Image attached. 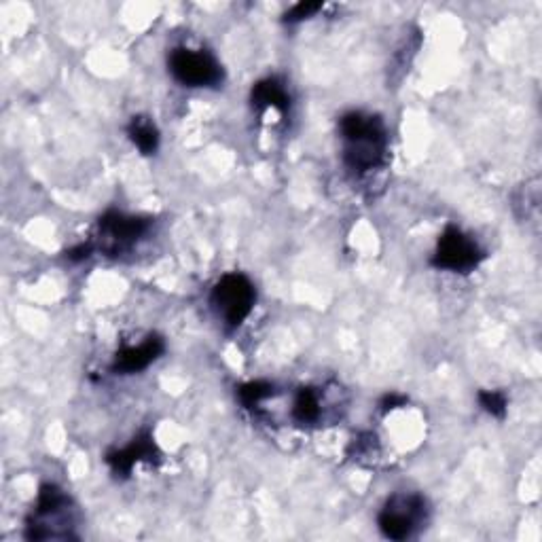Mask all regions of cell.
Returning a JSON list of instances; mask_svg holds the SVG:
<instances>
[{
  "mask_svg": "<svg viewBox=\"0 0 542 542\" xmlns=\"http://www.w3.org/2000/svg\"><path fill=\"white\" fill-rule=\"evenodd\" d=\"M343 138V164L350 172L363 176L384 166L388 153V132L382 117L352 111L339 119Z\"/></svg>",
  "mask_w": 542,
  "mask_h": 542,
  "instance_id": "obj_1",
  "label": "cell"
},
{
  "mask_svg": "<svg viewBox=\"0 0 542 542\" xmlns=\"http://www.w3.org/2000/svg\"><path fill=\"white\" fill-rule=\"evenodd\" d=\"M70 498L58 485H41L34 507L26 519V538L28 540H58V538H77L70 532Z\"/></svg>",
  "mask_w": 542,
  "mask_h": 542,
  "instance_id": "obj_2",
  "label": "cell"
},
{
  "mask_svg": "<svg viewBox=\"0 0 542 542\" xmlns=\"http://www.w3.org/2000/svg\"><path fill=\"white\" fill-rule=\"evenodd\" d=\"M210 303L229 329H238L246 322L252 307L257 303V288L248 276L233 271V274H225L214 284Z\"/></svg>",
  "mask_w": 542,
  "mask_h": 542,
  "instance_id": "obj_3",
  "label": "cell"
},
{
  "mask_svg": "<svg viewBox=\"0 0 542 542\" xmlns=\"http://www.w3.org/2000/svg\"><path fill=\"white\" fill-rule=\"evenodd\" d=\"M168 70L185 87H216L225 79L221 62L206 49H172L168 56Z\"/></svg>",
  "mask_w": 542,
  "mask_h": 542,
  "instance_id": "obj_4",
  "label": "cell"
},
{
  "mask_svg": "<svg viewBox=\"0 0 542 542\" xmlns=\"http://www.w3.org/2000/svg\"><path fill=\"white\" fill-rule=\"evenodd\" d=\"M485 261V250L466 233L454 225H449L437 242L435 255L430 265L454 274H471Z\"/></svg>",
  "mask_w": 542,
  "mask_h": 542,
  "instance_id": "obj_5",
  "label": "cell"
},
{
  "mask_svg": "<svg viewBox=\"0 0 542 542\" xmlns=\"http://www.w3.org/2000/svg\"><path fill=\"white\" fill-rule=\"evenodd\" d=\"M149 229L151 219L108 210L98 221V240L94 242V246L108 257H117L147 236Z\"/></svg>",
  "mask_w": 542,
  "mask_h": 542,
  "instance_id": "obj_6",
  "label": "cell"
},
{
  "mask_svg": "<svg viewBox=\"0 0 542 542\" xmlns=\"http://www.w3.org/2000/svg\"><path fill=\"white\" fill-rule=\"evenodd\" d=\"M428 504L420 494H394L377 515V526L390 540H407L426 519Z\"/></svg>",
  "mask_w": 542,
  "mask_h": 542,
  "instance_id": "obj_7",
  "label": "cell"
},
{
  "mask_svg": "<svg viewBox=\"0 0 542 542\" xmlns=\"http://www.w3.org/2000/svg\"><path fill=\"white\" fill-rule=\"evenodd\" d=\"M104 462L111 468L115 477L128 479L134 471V466L140 462H149V464H159L161 462V449L157 447L155 439L149 430L140 432L138 437L132 439L130 445H125L121 449H111L104 456Z\"/></svg>",
  "mask_w": 542,
  "mask_h": 542,
  "instance_id": "obj_8",
  "label": "cell"
},
{
  "mask_svg": "<svg viewBox=\"0 0 542 542\" xmlns=\"http://www.w3.org/2000/svg\"><path fill=\"white\" fill-rule=\"evenodd\" d=\"M166 352V341L161 335H149L138 346H128L121 348L113 363H111V371L115 375H134L140 373L144 369H149L157 358H161V354Z\"/></svg>",
  "mask_w": 542,
  "mask_h": 542,
  "instance_id": "obj_9",
  "label": "cell"
},
{
  "mask_svg": "<svg viewBox=\"0 0 542 542\" xmlns=\"http://www.w3.org/2000/svg\"><path fill=\"white\" fill-rule=\"evenodd\" d=\"M250 102L252 106L259 108V111L276 108L278 113L286 115L288 108H291V94H288V89L280 77H267L252 87Z\"/></svg>",
  "mask_w": 542,
  "mask_h": 542,
  "instance_id": "obj_10",
  "label": "cell"
},
{
  "mask_svg": "<svg viewBox=\"0 0 542 542\" xmlns=\"http://www.w3.org/2000/svg\"><path fill=\"white\" fill-rule=\"evenodd\" d=\"M128 136L134 142V147L142 153V155H155L159 149V130L151 117H132L130 125H128Z\"/></svg>",
  "mask_w": 542,
  "mask_h": 542,
  "instance_id": "obj_11",
  "label": "cell"
},
{
  "mask_svg": "<svg viewBox=\"0 0 542 542\" xmlns=\"http://www.w3.org/2000/svg\"><path fill=\"white\" fill-rule=\"evenodd\" d=\"M293 420L301 426L307 424H316L322 415V405H320V396L314 388H301L295 396L293 403Z\"/></svg>",
  "mask_w": 542,
  "mask_h": 542,
  "instance_id": "obj_12",
  "label": "cell"
},
{
  "mask_svg": "<svg viewBox=\"0 0 542 542\" xmlns=\"http://www.w3.org/2000/svg\"><path fill=\"white\" fill-rule=\"evenodd\" d=\"M276 394V388L271 386L269 382H248L244 386H240L238 390V399L246 409L257 407L261 401L269 399V396Z\"/></svg>",
  "mask_w": 542,
  "mask_h": 542,
  "instance_id": "obj_13",
  "label": "cell"
},
{
  "mask_svg": "<svg viewBox=\"0 0 542 542\" xmlns=\"http://www.w3.org/2000/svg\"><path fill=\"white\" fill-rule=\"evenodd\" d=\"M477 401L485 413H490L492 418L504 420V415L509 411V399L507 394L500 390H481L477 394Z\"/></svg>",
  "mask_w": 542,
  "mask_h": 542,
  "instance_id": "obj_14",
  "label": "cell"
},
{
  "mask_svg": "<svg viewBox=\"0 0 542 542\" xmlns=\"http://www.w3.org/2000/svg\"><path fill=\"white\" fill-rule=\"evenodd\" d=\"M324 5L322 3H316V0H301V3L293 5L291 9H288L284 13V24H299V22H305L310 20V17H314Z\"/></svg>",
  "mask_w": 542,
  "mask_h": 542,
  "instance_id": "obj_15",
  "label": "cell"
},
{
  "mask_svg": "<svg viewBox=\"0 0 542 542\" xmlns=\"http://www.w3.org/2000/svg\"><path fill=\"white\" fill-rule=\"evenodd\" d=\"M94 252H96L94 242H81V244H77L75 248H70V250L66 252V257H68L72 263H79V261H85V259L92 257Z\"/></svg>",
  "mask_w": 542,
  "mask_h": 542,
  "instance_id": "obj_16",
  "label": "cell"
},
{
  "mask_svg": "<svg viewBox=\"0 0 542 542\" xmlns=\"http://www.w3.org/2000/svg\"><path fill=\"white\" fill-rule=\"evenodd\" d=\"M407 405V396L403 394H396V392H388L382 401H379V409H382V413H388V411H394L399 407H405Z\"/></svg>",
  "mask_w": 542,
  "mask_h": 542,
  "instance_id": "obj_17",
  "label": "cell"
},
{
  "mask_svg": "<svg viewBox=\"0 0 542 542\" xmlns=\"http://www.w3.org/2000/svg\"><path fill=\"white\" fill-rule=\"evenodd\" d=\"M377 439H375V435H369V443L367 445H371V443H375ZM356 447H358V451H356V456H360V454H363V451H365V447H363V443H360V441H356Z\"/></svg>",
  "mask_w": 542,
  "mask_h": 542,
  "instance_id": "obj_18",
  "label": "cell"
}]
</instances>
